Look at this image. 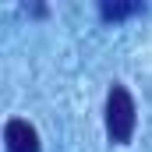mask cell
<instances>
[{
	"mask_svg": "<svg viewBox=\"0 0 152 152\" xmlns=\"http://www.w3.org/2000/svg\"><path fill=\"white\" fill-rule=\"evenodd\" d=\"M134 124H138V117H134V99H131V92H127L124 85H113L110 96H106V134H110V142L127 145L131 134H134Z\"/></svg>",
	"mask_w": 152,
	"mask_h": 152,
	"instance_id": "6da1fadb",
	"label": "cell"
},
{
	"mask_svg": "<svg viewBox=\"0 0 152 152\" xmlns=\"http://www.w3.org/2000/svg\"><path fill=\"white\" fill-rule=\"evenodd\" d=\"M4 142H7V152H39L36 127H32L28 120H21V117L7 120V127H4Z\"/></svg>",
	"mask_w": 152,
	"mask_h": 152,
	"instance_id": "7a4b0ae2",
	"label": "cell"
},
{
	"mask_svg": "<svg viewBox=\"0 0 152 152\" xmlns=\"http://www.w3.org/2000/svg\"><path fill=\"white\" fill-rule=\"evenodd\" d=\"M138 11V4H103V18L110 21V18H127V14H134Z\"/></svg>",
	"mask_w": 152,
	"mask_h": 152,
	"instance_id": "3957f363",
	"label": "cell"
}]
</instances>
